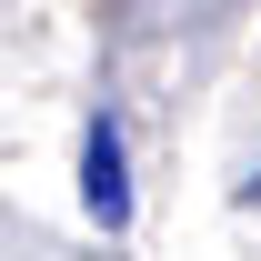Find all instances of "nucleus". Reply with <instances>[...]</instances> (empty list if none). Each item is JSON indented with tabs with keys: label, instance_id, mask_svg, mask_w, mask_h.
<instances>
[{
	"label": "nucleus",
	"instance_id": "1",
	"mask_svg": "<svg viewBox=\"0 0 261 261\" xmlns=\"http://www.w3.org/2000/svg\"><path fill=\"white\" fill-rule=\"evenodd\" d=\"M81 211L100 231H130V141H121V111H91L81 130Z\"/></svg>",
	"mask_w": 261,
	"mask_h": 261
},
{
	"label": "nucleus",
	"instance_id": "2",
	"mask_svg": "<svg viewBox=\"0 0 261 261\" xmlns=\"http://www.w3.org/2000/svg\"><path fill=\"white\" fill-rule=\"evenodd\" d=\"M241 201H261V171H251V181H241Z\"/></svg>",
	"mask_w": 261,
	"mask_h": 261
}]
</instances>
